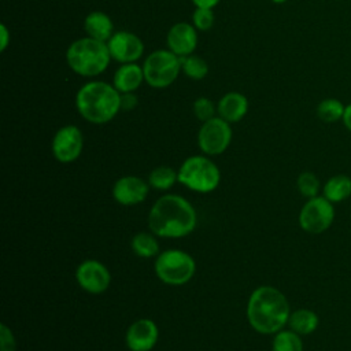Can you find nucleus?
Returning a JSON list of instances; mask_svg holds the SVG:
<instances>
[{
    "label": "nucleus",
    "instance_id": "nucleus-1",
    "mask_svg": "<svg viewBox=\"0 0 351 351\" xmlns=\"http://www.w3.org/2000/svg\"><path fill=\"white\" fill-rule=\"evenodd\" d=\"M291 307L285 295L270 285L258 287L247 303L250 325L259 333H277L288 324Z\"/></svg>",
    "mask_w": 351,
    "mask_h": 351
},
{
    "label": "nucleus",
    "instance_id": "nucleus-2",
    "mask_svg": "<svg viewBox=\"0 0 351 351\" xmlns=\"http://www.w3.org/2000/svg\"><path fill=\"white\" fill-rule=\"evenodd\" d=\"M196 221L193 206L178 195L159 197L148 215V225L154 234L170 239L189 234L195 229Z\"/></svg>",
    "mask_w": 351,
    "mask_h": 351
},
{
    "label": "nucleus",
    "instance_id": "nucleus-3",
    "mask_svg": "<svg viewBox=\"0 0 351 351\" xmlns=\"http://www.w3.org/2000/svg\"><path fill=\"white\" fill-rule=\"evenodd\" d=\"M75 107L88 122L103 125L121 111V93L104 81H89L78 89Z\"/></svg>",
    "mask_w": 351,
    "mask_h": 351
},
{
    "label": "nucleus",
    "instance_id": "nucleus-4",
    "mask_svg": "<svg viewBox=\"0 0 351 351\" xmlns=\"http://www.w3.org/2000/svg\"><path fill=\"white\" fill-rule=\"evenodd\" d=\"M111 60L107 43L82 37L73 41L66 51L69 67L81 77H96L106 71Z\"/></svg>",
    "mask_w": 351,
    "mask_h": 351
},
{
    "label": "nucleus",
    "instance_id": "nucleus-5",
    "mask_svg": "<svg viewBox=\"0 0 351 351\" xmlns=\"http://www.w3.org/2000/svg\"><path fill=\"white\" fill-rule=\"evenodd\" d=\"M178 181L196 192H211L221 181L218 166L206 156L195 155L186 158L178 169Z\"/></svg>",
    "mask_w": 351,
    "mask_h": 351
},
{
    "label": "nucleus",
    "instance_id": "nucleus-6",
    "mask_svg": "<svg viewBox=\"0 0 351 351\" xmlns=\"http://www.w3.org/2000/svg\"><path fill=\"white\" fill-rule=\"evenodd\" d=\"M145 82L156 89L170 86L181 71L180 56L170 49H156L151 52L143 63Z\"/></svg>",
    "mask_w": 351,
    "mask_h": 351
},
{
    "label": "nucleus",
    "instance_id": "nucleus-7",
    "mask_svg": "<svg viewBox=\"0 0 351 351\" xmlns=\"http://www.w3.org/2000/svg\"><path fill=\"white\" fill-rule=\"evenodd\" d=\"M193 258L181 250H167L155 261V273L160 281L169 285L186 284L195 274Z\"/></svg>",
    "mask_w": 351,
    "mask_h": 351
},
{
    "label": "nucleus",
    "instance_id": "nucleus-8",
    "mask_svg": "<svg viewBox=\"0 0 351 351\" xmlns=\"http://www.w3.org/2000/svg\"><path fill=\"white\" fill-rule=\"evenodd\" d=\"M335 221V204L324 195L307 199L299 213L300 228L311 234L326 232Z\"/></svg>",
    "mask_w": 351,
    "mask_h": 351
},
{
    "label": "nucleus",
    "instance_id": "nucleus-9",
    "mask_svg": "<svg viewBox=\"0 0 351 351\" xmlns=\"http://www.w3.org/2000/svg\"><path fill=\"white\" fill-rule=\"evenodd\" d=\"M232 141L230 123L221 117H214L199 129L197 144L199 148L207 155H219L229 147Z\"/></svg>",
    "mask_w": 351,
    "mask_h": 351
},
{
    "label": "nucleus",
    "instance_id": "nucleus-10",
    "mask_svg": "<svg viewBox=\"0 0 351 351\" xmlns=\"http://www.w3.org/2000/svg\"><path fill=\"white\" fill-rule=\"evenodd\" d=\"M84 137L81 130L74 125L62 126L53 136L51 149L52 155L60 163L74 162L82 152Z\"/></svg>",
    "mask_w": 351,
    "mask_h": 351
},
{
    "label": "nucleus",
    "instance_id": "nucleus-11",
    "mask_svg": "<svg viewBox=\"0 0 351 351\" xmlns=\"http://www.w3.org/2000/svg\"><path fill=\"white\" fill-rule=\"evenodd\" d=\"M111 59L123 63H136L144 53L143 40L128 30L115 32L107 41Z\"/></svg>",
    "mask_w": 351,
    "mask_h": 351
},
{
    "label": "nucleus",
    "instance_id": "nucleus-12",
    "mask_svg": "<svg viewBox=\"0 0 351 351\" xmlns=\"http://www.w3.org/2000/svg\"><path fill=\"white\" fill-rule=\"evenodd\" d=\"M75 278L80 287L89 293H101L110 287L111 282L108 269L95 259L84 261L77 267Z\"/></svg>",
    "mask_w": 351,
    "mask_h": 351
},
{
    "label": "nucleus",
    "instance_id": "nucleus-13",
    "mask_svg": "<svg viewBox=\"0 0 351 351\" xmlns=\"http://www.w3.org/2000/svg\"><path fill=\"white\" fill-rule=\"evenodd\" d=\"M158 335V326L152 319H137L128 328L126 346L130 351H149L156 344Z\"/></svg>",
    "mask_w": 351,
    "mask_h": 351
},
{
    "label": "nucleus",
    "instance_id": "nucleus-14",
    "mask_svg": "<svg viewBox=\"0 0 351 351\" xmlns=\"http://www.w3.org/2000/svg\"><path fill=\"white\" fill-rule=\"evenodd\" d=\"M196 27L186 22L174 23L166 36V43L169 49L177 56L192 55L197 47V33Z\"/></svg>",
    "mask_w": 351,
    "mask_h": 351
},
{
    "label": "nucleus",
    "instance_id": "nucleus-15",
    "mask_svg": "<svg viewBox=\"0 0 351 351\" xmlns=\"http://www.w3.org/2000/svg\"><path fill=\"white\" fill-rule=\"evenodd\" d=\"M148 184L136 176H125L117 180L112 188L114 199L123 206H134L145 200L148 195Z\"/></svg>",
    "mask_w": 351,
    "mask_h": 351
},
{
    "label": "nucleus",
    "instance_id": "nucleus-16",
    "mask_svg": "<svg viewBox=\"0 0 351 351\" xmlns=\"http://www.w3.org/2000/svg\"><path fill=\"white\" fill-rule=\"evenodd\" d=\"M217 111L218 115L226 122H239L248 111V100L240 92H228L219 99Z\"/></svg>",
    "mask_w": 351,
    "mask_h": 351
},
{
    "label": "nucleus",
    "instance_id": "nucleus-17",
    "mask_svg": "<svg viewBox=\"0 0 351 351\" xmlns=\"http://www.w3.org/2000/svg\"><path fill=\"white\" fill-rule=\"evenodd\" d=\"M144 80L143 66L137 63H123L114 73L112 85L119 93L136 92Z\"/></svg>",
    "mask_w": 351,
    "mask_h": 351
},
{
    "label": "nucleus",
    "instance_id": "nucleus-18",
    "mask_svg": "<svg viewBox=\"0 0 351 351\" xmlns=\"http://www.w3.org/2000/svg\"><path fill=\"white\" fill-rule=\"evenodd\" d=\"M84 30L88 37L107 43L114 32V23L111 18L103 11H92L84 19Z\"/></svg>",
    "mask_w": 351,
    "mask_h": 351
},
{
    "label": "nucleus",
    "instance_id": "nucleus-19",
    "mask_svg": "<svg viewBox=\"0 0 351 351\" xmlns=\"http://www.w3.org/2000/svg\"><path fill=\"white\" fill-rule=\"evenodd\" d=\"M322 195L333 204L341 203L351 196V177L347 174H336L326 180Z\"/></svg>",
    "mask_w": 351,
    "mask_h": 351
},
{
    "label": "nucleus",
    "instance_id": "nucleus-20",
    "mask_svg": "<svg viewBox=\"0 0 351 351\" xmlns=\"http://www.w3.org/2000/svg\"><path fill=\"white\" fill-rule=\"evenodd\" d=\"M288 325L289 329H292L298 335L307 336L317 330L319 325V318L317 313L310 308H298L295 311H291Z\"/></svg>",
    "mask_w": 351,
    "mask_h": 351
},
{
    "label": "nucleus",
    "instance_id": "nucleus-21",
    "mask_svg": "<svg viewBox=\"0 0 351 351\" xmlns=\"http://www.w3.org/2000/svg\"><path fill=\"white\" fill-rule=\"evenodd\" d=\"M346 106L341 100L335 97H326L317 106V117L325 123H335L343 119Z\"/></svg>",
    "mask_w": 351,
    "mask_h": 351
},
{
    "label": "nucleus",
    "instance_id": "nucleus-22",
    "mask_svg": "<svg viewBox=\"0 0 351 351\" xmlns=\"http://www.w3.org/2000/svg\"><path fill=\"white\" fill-rule=\"evenodd\" d=\"M271 351H303L302 336L292 329H281L273 339Z\"/></svg>",
    "mask_w": 351,
    "mask_h": 351
},
{
    "label": "nucleus",
    "instance_id": "nucleus-23",
    "mask_svg": "<svg viewBox=\"0 0 351 351\" xmlns=\"http://www.w3.org/2000/svg\"><path fill=\"white\" fill-rule=\"evenodd\" d=\"M181 62V71L191 80L200 81L203 80L208 73V64L207 62L197 56V55H186L180 58Z\"/></svg>",
    "mask_w": 351,
    "mask_h": 351
},
{
    "label": "nucleus",
    "instance_id": "nucleus-24",
    "mask_svg": "<svg viewBox=\"0 0 351 351\" xmlns=\"http://www.w3.org/2000/svg\"><path fill=\"white\" fill-rule=\"evenodd\" d=\"M132 250L141 258H152L158 254L159 244L152 234L140 232L132 239Z\"/></svg>",
    "mask_w": 351,
    "mask_h": 351
},
{
    "label": "nucleus",
    "instance_id": "nucleus-25",
    "mask_svg": "<svg viewBox=\"0 0 351 351\" xmlns=\"http://www.w3.org/2000/svg\"><path fill=\"white\" fill-rule=\"evenodd\" d=\"M176 181H178V173H176L174 169L169 166H160L154 169L148 177V184L160 191L171 188Z\"/></svg>",
    "mask_w": 351,
    "mask_h": 351
},
{
    "label": "nucleus",
    "instance_id": "nucleus-26",
    "mask_svg": "<svg viewBox=\"0 0 351 351\" xmlns=\"http://www.w3.org/2000/svg\"><path fill=\"white\" fill-rule=\"evenodd\" d=\"M296 186H298V191L300 192V195L307 199L318 196V193L321 191L319 178L311 171L300 173L296 180Z\"/></svg>",
    "mask_w": 351,
    "mask_h": 351
},
{
    "label": "nucleus",
    "instance_id": "nucleus-27",
    "mask_svg": "<svg viewBox=\"0 0 351 351\" xmlns=\"http://www.w3.org/2000/svg\"><path fill=\"white\" fill-rule=\"evenodd\" d=\"M214 12L211 8H195L192 14V25L202 32H206L214 25Z\"/></svg>",
    "mask_w": 351,
    "mask_h": 351
},
{
    "label": "nucleus",
    "instance_id": "nucleus-28",
    "mask_svg": "<svg viewBox=\"0 0 351 351\" xmlns=\"http://www.w3.org/2000/svg\"><path fill=\"white\" fill-rule=\"evenodd\" d=\"M215 111H217V108L214 107V103L207 97L202 96L193 101V114L202 122H206V121L214 118Z\"/></svg>",
    "mask_w": 351,
    "mask_h": 351
},
{
    "label": "nucleus",
    "instance_id": "nucleus-29",
    "mask_svg": "<svg viewBox=\"0 0 351 351\" xmlns=\"http://www.w3.org/2000/svg\"><path fill=\"white\" fill-rule=\"evenodd\" d=\"M0 351H15L16 350V341L12 330L5 325L0 324Z\"/></svg>",
    "mask_w": 351,
    "mask_h": 351
},
{
    "label": "nucleus",
    "instance_id": "nucleus-30",
    "mask_svg": "<svg viewBox=\"0 0 351 351\" xmlns=\"http://www.w3.org/2000/svg\"><path fill=\"white\" fill-rule=\"evenodd\" d=\"M137 103H138V100H137V96L134 92L121 93V110H123V111L134 110Z\"/></svg>",
    "mask_w": 351,
    "mask_h": 351
},
{
    "label": "nucleus",
    "instance_id": "nucleus-31",
    "mask_svg": "<svg viewBox=\"0 0 351 351\" xmlns=\"http://www.w3.org/2000/svg\"><path fill=\"white\" fill-rule=\"evenodd\" d=\"M221 0H192L196 8H214Z\"/></svg>",
    "mask_w": 351,
    "mask_h": 351
},
{
    "label": "nucleus",
    "instance_id": "nucleus-32",
    "mask_svg": "<svg viewBox=\"0 0 351 351\" xmlns=\"http://www.w3.org/2000/svg\"><path fill=\"white\" fill-rule=\"evenodd\" d=\"M0 32H1V44H0V51H5L7 45H8V41H10V33H8V29L5 25H1L0 26Z\"/></svg>",
    "mask_w": 351,
    "mask_h": 351
},
{
    "label": "nucleus",
    "instance_id": "nucleus-33",
    "mask_svg": "<svg viewBox=\"0 0 351 351\" xmlns=\"http://www.w3.org/2000/svg\"><path fill=\"white\" fill-rule=\"evenodd\" d=\"M341 122L346 126V129L351 133V103L346 104V110H344V115H343Z\"/></svg>",
    "mask_w": 351,
    "mask_h": 351
},
{
    "label": "nucleus",
    "instance_id": "nucleus-34",
    "mask_svg": "<svg viewBox=\"0 0 351 351\" xmlns=\"http://www.w3.org/2000/svg\"><path fill=\"white\" fill-rule=\"evenodd\" d=\"M274 4H282V3H285V1H288V0H271Z\"/></svg>",
    "mask_w": 351,
    "mask_h": 351
}]
</instances>
